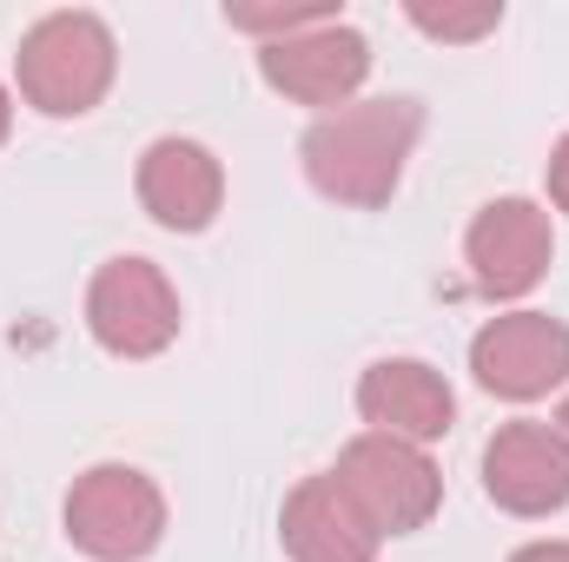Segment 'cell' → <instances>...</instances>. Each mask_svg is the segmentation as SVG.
<instances>
[{
    "label": "cell",
    "mask_w": 569,
    "mask_h": 562,
    "mask_svg": "<svg viewBox=\"0 0 569 562\" xmlns=\"http://www.w3.org/2000/svg\"><path fill=\"white\" fill-rule=\"evenodd\" d=\"M425 133V107L418 100H351L338 113H318V127L305 133L298 159H305V179L311 192H325L331 205H385L411 165V145Z\"/></svg>",
    "instance_id": "6da1fadb"
},
{
    "label": "cell",
    "mask_w": 569,
    "mask_h": 562,
    "mask_svg": "<svg viewBox=\"0 0 569 562\" xmlns=\"http://www.w3.org/2000/svg\"><path fill=\"white\" fill-rule=\"evenodd\" d=\"M120 73V47H113V27L87 7H60L47 20H33L20 33V53H13V80H20V100L47 120H80L107 100Z\"/></svg>",
    "instance_id": "7a4b0ae2"
},
{
    "label": "cell",
    "mask_w": 569,
    "mask_h": 562,
    "mask_svg": "<svg viewBox=\"0 0 569 562\" xmlns=\"http://www.w3.org/2000/svg\"><path fill=\"white\" fill-rule=\"evenodd\" d=\"M166 536V496L133 463H93L67 490V543L93 562H140Z\"/></svg>",
    "instance_id": "3957f363"
},
{
    "label": "cell",
    "mask_w": 569,
    "mask_h": 562,
    "mask_svg": "<svg viewBox=\"0 0 569 562\" xmlns=\"http://www.w3.org/2000/svg\"><path fill=\"white\" fill-rule=\"evenodd\" d=\"M331 476L345 483V496L365 510V523H371L378 536H411V530H425L430 516H437V503H443V476H437L430 450L398 443V436H378V430L351 436V443L338 450V470H331Z\"/></svg>",
    "instance_id": "277c9868"
},
{
    "label": "cell",
    "mask_w": 569,
    "mask_h": 562,
    "mask_svg": "<svg viewBox=\"0 0 569 562\" xmlns=\"http://www.w3.org/2000/svg\"><path fill=\"white\" fill-rule=\"evenodd\" d=\"M87 331L113 358H159L179 338V291L152 259H107L87 284Z\"/></svg>",
    "instance_id": "5b68a950"
},
{
    "label": "cell",
    "mask_w": 569,
    "mask_h": 562,
    "mask_svg": "<svg viewBox=\"0 0 569 562\" xmlns=\"http://www.w3.org/2000/svg\"><path fill=\"white\" fill-rule=\"evenodd\" d=\"M259 73L266 87L298 100V107H351L358 87L371 80V40L345 20H325V27H305V33H284L259 47Z\"/></svg>",
    "instance_id": "8992f818"
},
{
    "label": "cell",
    "mask_w": 569,
    "mask_h": 562,
    "mask_svg": "<svg viewBox=\"0 0 569 562\" xmlns=\"http://www.w3.org/2000/svg\"><path fill=\"white\" fill-rule=\"evenodd\" d=\"M470 371L490 398L537 404L569 384V324L550 311H503L470 338Z\"/></svg>",
    "instance_id": "52a82bcc"
},
{
    "label": "cell",
    "mask_w": 569,
    "mask_h": 562,
    "mask_svg": "<svg viewBox=\"0 0 569 562\" xmlns=\"http://www.w3.org/2000/svg\"><path fill=\"white\" fill-rule=\"evenodd\" d=\"M463 259H470V279L490 298H523L537 291L550 259H557V232H550V212L537 199H490L470 232H463Z\"/></svg>",
    "instance_id": "ba28073f"
},
{
    "label": "cell",
    "mask_w": 569,
    "mask_h": 562,
    "mask_svg": "<svg viewBox=\"0 0 569 562\" xmlns=\"http://www.w3.org/2000/svg\"><path fill=\"white\" fill-rule=\"evenodd\" d=\"M483 496L503 516H557L569 503V443L557 423L517 418L483 443Z\"/></svg>",
    "instance_id": "9c48e42d"
},
{
    "label": "cell",
    "mask_w": 569,
    "mask_h": 562,
    "mask_svg": "<svg viewBox=\"0 0 569 562\" xmlns=\"http://www.w3.org/2000/svg\"><path fill=\"white\" fill-rule=\"evenodd\" d=\"M358 418L371 423L378 436L430 450L457 423V391L443 384V371H430L425 358H378L358 378Z\"/></svg>",
    "instance_id": "30bf717a"
},
{
    "label": "cell",
    "mask_w": 569,
    "mask_h": 562,
    "mask_svg": "<svg viewBox=\"0 0 569 562\" xmlns=\"http://www.w3.org/2000/svg\"><path fill=\"white\" fill-rule=\"evenodd\" d=\"M140 205L166 232H206L226 205V165L199 140H152L140 152Z\"/></svg>",
    "instance_id": "8fae6325"
},
{
    "label": "cell",
    "mask_w": 569,
    "mask_h": 562,
    "mask_svg": "<svg viewBox=\"0 0 569 562\" xmlns=\"http://www.w3.org/2000/svg\"><path fill=\"white\" fill-rule=\"evenodd\" d=\"M279 543L291 562H378V530L365 523V510L345 496V483L325 470V476H305L279 510Z\"/></svg>",
    "instance_id": "7c38bea8"
},
{
    "label": "cell",
    "mask_w": 569,
    "mask_h": 562,
    "mask_svg": "<svg viewBox=\"0 0 569 562\" xmlns=\"http://www.w3.org/2000/svg\"><path fill=\"white\" fill-rule=\"evenodd\" d=\"M405 13H411V27L430 33V40H483V33L503 27V7L497 0H483V7H425V0H411Z\"/></svg>",
    "instance_id": "4fadbf2b"
},
{
    "label": "cell",
    "mask_w": 569,
    "mask_h": 562,
    "mask_svg": "<svg viewBox=\"0 0 569 562\" xmlns=\"http://www.w3.org/2000/svg\"><path fill=\"white\" fill-rule=\"evenodd\" d=\"M226 20H232L239 33H259V47H266V40H284V33L325 27V20H338V13H331V7H226Z\"/></svg>",
    "instance_id": "5bb4252c"
},
{
    "label": "cell",
    "mask_w": 569,
    "mask_h": 562,
    "mask_svg": "<svg viewBox=\"0 0 569 562\" xmlns=\"http://www.w3.org/2000/svg\"><path fill=\"white\" fill-rule=\"evenodd\" d=\"M550 205L569 212V133L557 140V152H550Z\"/></svg>",
    "instance_id": "9a60e30c"
},
{
    "label": "cell",
    "mask_w": 569,
    "mask_h": 562,
    "mask_svg": "<svg viewBox=\"0 0 569 562\" xmlns=\"http://www.w3.org/2000/svg\"><path fill=\"white\" fill-rule=\"evenodd\" d=\"M510 562H569V543H557V536L550 543H523Z\"/></svg>",
    "instance_id": "2e32d148"
},
{
    "label": "cell",
    "mask_w": 569,
    "mask_h": 562,
    "mask_svg": "<svg viewBox=\"0 0 569 562\" xmlns=\"http://www.w3.org/2000/svg\"><path fill=\"white\" fill-rule=\"evenodd\" d=\"M7 133H13V93L0 87V145H7Z\"/></svg>",
    "instance_id": "e0dca14e"
},
{
    "label": "cell",
    "mask_w": 569,
    "mask_h": 562,
    "mask_svg": "<svg viewBox=\"0 0 569 562\" xmlns=\"http://www.w3.org/2000/svg\"><path fill=\"white\" fill-rule=\"evenodd\" d=\"M557 430H563V443H569V398H563V411H557Z\"/></svg>",
    "instance_id": "ac0fdd59"
}]
</instances>
